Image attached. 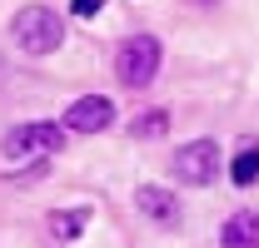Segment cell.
Here are the masks:
<instances>
[{
    "label": "cell",
    "mask_w": 259,
    "mask_h": 248,
    "mask_svg": "<svg viewBox=\"0 0 259 248\" xmlns=\"http://www.w3.org/2000/svg\"><path fill=\"white\" fill-rule=\"evenodd\" d=\"M65 144V129L50 119H30V124H15L5 139H0V154L5 164H45L50 154H60Z\"/></svg>",
    "instance_id": "cell-1"
},
{
    "label": "cell",
    "mask_w": 259,
    "mask_h": 248,
    "mask_svg": "<svg viewBox=\"0 0 259 248\" xmlns=\"http://www.w3.org/2000/svg\"><path fill=\"white\" fill-rule=\"evenodd\" d=\"M10 30H15V45H20L25 55H50V50L65 40V20L50 10V5H25Z\"/></svg>",
    "instance_id": "cell-2"
},
{
    "label": "cell",
    "mask_w": 259,
    "mask_h": 248,
    "mask_svg": "<svg viewBox=\"0 0 259 248\" xmlns=\"http://www.w3.org/2000/svg\"><path fill=\"white\" fill-rule=\"evenodd\" d=\"M115 75H120V85H130V90H145V85L160 75V40H155V35L125 40L120 55H115Z\"/></svg>",
    "instance_id": "cell-3"
},
{
    "label": "cell",
    "mask_w": 259,
    "mask_h": 248,
    "mask_svg": "<svg viewBox=\"0 0 259 248\" xmlns=\"http://www.w3.org/2000/svg\"><path fill=\"white\" fill-rule=\"evenodd\" d=\"M214 174H220V144L214 139H190V144L175 149V179L204 189L214 184Z\"/></svg>",
    "instance_id": "cell-4"
},
{
    "label": "cell",
    "mask_w": 259,
    "mask_h": 248,
    "mask_svg": "<svg viewBox=\"0 0 259 248\" xmlns=\"http://www.w3.org/2000/svg\"><path fill=\"white\" fill-rule=\"evenodd\" d=\"M65 129H75V134H100V129H110L115 124V104L105 99V94H80L70 109H65Z\"/></svg>",
    "instance_id": "cell-5"
},
{
    "label": "cell",
    "mask_w": 259,
    "mask_h": 248,
    "mask_svg": "<svg viewBox=\"0 0 259 248\" xmlns=\"http://www.w3.org/2000/svg\"><path fill=\"white\" fill-rule=\"evenodd\" d=\"M135 209L145 218H155V223H180V204H175V194L160 184H140L135 189Z\"/></svg>",
    "instance_id": "cell-6"
},
{
    "label": "cell",
    "mask_w": 259,
    "mask_h": 248,
    "mask_svg": "<svg viewBox=\"0 0 259 248\" xmlns=\"http://www.w3.org/2000/svg\"><path fill=\"white\" fill-rule=\"evenodd\" d=\"M220 248H259V218L244 209L220 228Z\"/></svg>",
    "instance_id": "cell-7"
},
{
    "label": "cell",
    "mask_w": 259,
    "mask_h": 248,
    "mask_svg": "<svg viewBox=\"0 0 259 248\" xmlns=\"http://www.w3.org/2000/svg\"><path fill=\"white\" fill-rule=\"evenodd\" d=\"M229 179H234L239 189H249V184L259 179V144H244V149L234 154V164H229Z\"/></svg>",
    "instance_id": "cell-8"
},
{
    "label": "cell",
    "mask_w": 259,
    "mask_h": 248,
    "mask_svg": "<svg viewBox=\"0 0 259 248\" xmlns=\"http://www.w3.org/2000/svg\"><path fill=\"white\" fill-rule=\"evenodd\" d=\"M85 218H90V209H70V214H50V233H55L60 243H75V238H80V228H85Z\"/></svg>",
    "instance_id": "cell-9"
},
{
    "label": "cell",
    "mask_w": 259,
    "mask_h": 248,
    "mask_svg": "<svg viewBox=\"0 0 259 248\" xmlns=\"http://www.w3.org/2000/svg\"><path fill=\"white\" fill-rule=\"evenodd\" d=\"M130 134H135V139H160V134H164V109H150V114H140V119L130 124Z\"/></svg>",
    "instance_id": "cell-10"
},
{
    "label": "cell",
    "mask_w": 259,
    "mask_h": 248,
    "mask_svg": "<svg viewBox=\"0 0 259 248\" xmlns=\"http://www.w3.org/2000/svg\"><path fill=\"white\" fill-rule=\"evenodd\" d=\"M70 10H75L80 20H90V15H100V10H105V0H70Z\"/></svg>",
    "instance_id": "cell-11"
},
{
    "label": "cell",
    "mask_w": 259,
    "mask_h": 248,
    "mask_svg": "<svg viewBox=\"0 0 259 248\" xmlns=\"http://www.w3.org/2000/svg\"><path fill=\"white\" fill-rule=\"evenodd\" d=\"M194 5H214V0H194Z\"/></svg>",
    "instance_id": "cell-12"
}]
</instances>
